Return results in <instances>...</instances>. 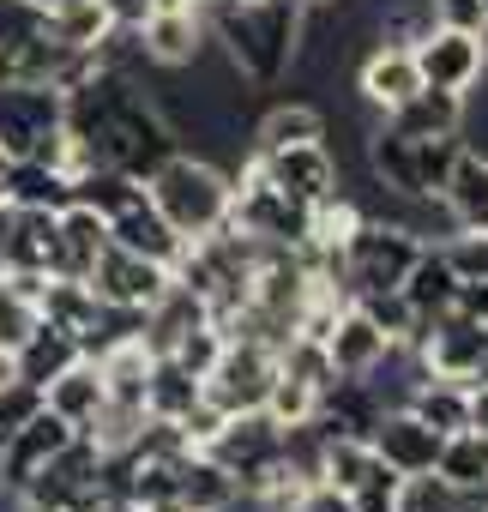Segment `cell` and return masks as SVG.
Masks as SVG:
<instances>
[{
  "label": "cell",
  "mask_w": 488,
  "mask_h": 512,
  "mask_svg": "<svg viewBox=\"0 0 488 512\" xmlns=\"http://www.w3.org/2000/svg\"><path fill=\"white\" fill-rule=\"evenodd\" d=\"M67 133L85 163H109L139 181L175 151L169 115L133 85V73H115V67H97L67 91Z\"/></svg>",
  "instance_id": "6da1fadb"
},
{
  "label": "cell",
  "mask_w": 488,
  "mask_h": 512,
  "mask_svg": "<svg viewBox=\"0 0 488 512\" xmlns=\"http://www.w3.org/2000/svg\"><path fill=\"white\" fill-rule=\"evenodd\" d=\"M205 25L223 43L235 79L248 85H278L302 61V0H205Z\"/></svg>",
  "instance_id": "7a4b0ae2"
},
{
  "label": "cell",
  "mask_w": 488,
  "mask_h": 512,
  "mask_svg": "<svg viewBox=\"0 0 488 512\" xmlns=\"http://www.w3.org/2000/svg\"><path fill=\"white\" fill-rule=\"evenodd\" d=\"M0 157L19 163H55V169H85L73 133H67V91L61 85H25V79H0Z\"/></svg>",
  "instance_id": "3957f363"
},
{
  "label": "cell",
  "mask_w": 488,
  "mask_h": 512,
  "mask_svg": "<svg viewBox=\"0 0 488 512\" xmlns=\"http://www.w3.org/2000/svg\"><path fill=\"white\" fill-rule=\"evenodd\" d=\"M145 193L151 205L169 217V229L181 241H199L211 229L229 223V205H235V175H223L217 163L193 157V151H169L151 175H145Z\"/></svg>",
  "instance_id": "277c9868"
},
{
  "label": "cell",
  "mask_w": 488,
  "mask_h": 512,
  "mask_svg": "<svg viewBox=\"0 0 488 512\" xmlns=\"http://www.w3.org/2000/svg\"><path fill=\"white\" fill-rule=\"evenodd\" d=\"M458 151H464L458 133L452 139H416V133H398L380 121L368 139V169H374L380 193H392V199H440Z\"/></svg>",
  "instance_id": "5b68a950"
},
{
  "label": "cell",
  "mask_w": 488,
  "mask_h": 512,
  "mask_svg": "<svg viewBox=\"0 0 488 512\" xmlns=\"http://www.w3.org/2000/svg\"><path fill=\"white\" fill-rule=\"evenodd\" d=\"M422 229L398 223V217H362V229L338 247L344 260V290L350 302L356 296H374V290H398L410 278V266L422 260Z\"/></svg>",
  "instance_id": "8992f818"
},
{
  "label": "cell",
  "mask_w": 488,
  "mask_h": 512,
  "mask_svg": "<svg viewBox=\"0 0 488 512\" xmlns=\"http://www.w3.org/2000/svg\"><path fill=\"white\" fill-rule=\"evenodd\" d=\"M229 223L248 235V241H260V247H308L314 205H302L296 193H284V187L260 169V157H248V163H241V175H235Z\"/></svg>",
  "instance_id": "52a82bcc"
},
{
  "label": "cell",
  "mask_w": 488,
  "mask_h": 512,
  "mask_svg": "<svg viewBox=\"0 0 488 512\" xmlns=\"http://www.w3.org/2000/svg\"><path fill=\"white\" fill-rule=\"evenodd\" d=\"M272 380H278V350H272L266 338L229 332V338H223V356H217V368L205 374V398H211L223 416L266 410V398H272Z\"/></svg>",
  "instance_id": "ba28073f"
},
{
  "label": "cell",
  "mask_w": 488,
  "mask_h": 512,
  "mask_svg": "<svg viewBox=\"0 0 488 512\" xmlns=\"http://www.w3.org/2000/svg\"><path fill=\"white\" fill-rule=\"evenodd\" d=\"M410 55H416V73H422V85H434V91H476L482 85V73H488V31H464V25H428L416 43H410Z\"/></svg>",
  "instance_id": "9c48e42d"
},
{
  "label": "cell",
  "mask_w": 488,
  "mask_h": 512,
  "mask_svg": "<svg viewBox=\"0 0 488 512\" xmlns=\"http://www.w3.org/2000/svg\"><path fill=\"white\" fill-rule=\"evenodd\" d=\"M416 362H422V374H434V380H476V368H482V356H488V326L482 320H470L464 308H446V314H434V320H422V332H416Z\"/></svg>",
  "instance_id": "30bf717a"
},
{
  "label": "cell",
  "mask_w": 488,
  "mask_h": 512,
  "mask_svg": "<svg viewBox=\"0 0 488 512\" xmlns=\"http://www.w3.org/2000/svg\"><path fill=\"white\" fill-rule=\"evenodd\" d=\"M91 296L103 302V308H115V314H145L169 284H175V272L169 266H157V260H145V253H133V247H121V241H109L103 253H97V266H91Z\"/></svg>",
  "instance_id": "8fae6325"
},
{
  "label": "cell",
  "mask_w": 488,
  "mask_h": 512,
  "mask_svg": "<svg viewBox=\"0 0 488 512\" xmlns=\"http://www.w3.org/2000/svg\"><path fill=\"white\" fill-rule=\"evenodd\" d=\"M73 440H79V428H67V422L43 404V410H37L7 446H0V488H7V494H25V488H31V482H37V476H43Z\"/></svg>",
  "instance_id": "7c38bea8"
},
{
  "label": "cell",
  "mask_w": 488,
  "mask_h": 512,
  "mask_svg": "<svg viewBox=\"0 0 488 512\" xmlns=\"http://www.w3.org/2000/svg\"><path fill=\"white\" fill-rule=\"evenodd\" d=\"M55 217L61 211H37V205L0 199V278H49Z\"/></svg>",
  "instance_id": "4fadbf2b"
},
{
  "label": "cell",
  "mask_w": 488,
  "mask_h": 512,
  "mask_svg": "<svg viewBox=\"0 0 488 512\" xmlns=\"http://www.w3.org/2000/svg\"><path fill=\"white\" fill-rule=\"evenodd\" d=\"M440 446H446V434H440L434 422H422L410 404L386 410L380 428H374V452L386 458L392 476H428V470L440 464Z\"/></svg>",
  "instance_id": "5bb4252c"
},
{
  "label": "cell",
  "mask_w": 488,
  "mask_h": 512,
  "mask_svg": "<svg viewBox=\"0 0 488 512\" xmlns=\"http://www.w3.org/2000/svg\"><path fill=\"white\" fill-rule=\"evenodd\" d=\"M205 37H211L205 7H151L139 19V49L151 67H193Z\"/></svg>",
  "instance_id": "9a60e30c"
},
{
  "label": "cell",
  "mask_w": 488,
  "mask_h": 512,
  "mask_svg": "<svg viewBox=\"0 0 488 512\" xmlns=\"http://www.w3.org/2000/svg\"><path fill=\"white\" fill-rule=\"evenodd\" d=\"M260 157V169L284 187V193H296L302 205H320V199H332L344 181H338V163H332V151H326V139H314V145H284V151H254Z\"/></svg>",
  "instance_id": "2e32d148"
},
{
  "label": "cell",
  "mask_w": 488,
  "mask_h": 512,
  "mask_svg": "<svg viewBox=\"0 0 488 512\" xmlns=\"http://www.w3.org/2000/svg\"><path fill=\"white\" fill-rule=\"evenodd\" d=\"M103 247H109V217H97V211L79 205V199L61 205V217H55V253H49V278L85 284Z\"/></svg>",
  "instance_id": "e0dca14e"
},
{
  "label": "cell",
  "mask_w": 488,
  "mask_h": 512,
  "mask_svg": "<svg viewBox=\"0 0 488 512\" xmlns=\"http://www.w3.org/2000/svg\"><path fill=\"white\" fill-rule=\"evenodd\" d=\"M109 241H121V247H133V253H145V260H157V266H169L175 272V260L187 253V241L169 229V217L151 205V193H139V199H127L115 217H109Z\"/></svg>",
  "instance_id": "ac0fdd59"
},
{
  "label": "cell",
  "mask_w": 488,
  "mask_h": 512,
  "mask_svg": "<svg viewBox=\"0 0 488 512\" xmlns=\"http://www.w3.org/2000/svg\"><path fill=\"white\" fill-rule=\"evenodd\" d=\"M43 404H49V410H55L67 428L91 434V428H97V416H103V404H109L97 356H79V362H67V368H61V374L43 386Z\"/></svg>",
  "instance_id": "d6986e66"
},
{
  "label": "cell",
  "mask_w": 488,
  "mask_h": 512,
  "mask_svg": "<svg viewBox=\"0 0 488 512\" xmlns=\"http://www.w3.org/2000/svg\"><path fill=\"white\" fill-rule=\"evenodd\" d=\"M392 350H398V344H392L356 302L338 308V320H332V332H326V356H332L338 374H374Z\"/></svg>",
  "instance_id": "ffe728a7"
},
{
  "label": "cell",
  "mask_w": 488,
  "mask_h": 512,
  "mask_svg": "<svg viewBox=\"0 0 488 512\" xmlns=\"http://www.w3.org/2000/svg\"><path fill=\"white\" fill-rule=\"evenodd\" d=\"M320 482H332L338 494L362 500V494L398 488L404 476H392V470H386V458L374 452V440H326V464H320Z\"/></svg>",
  "instance_id": "44dd1931"
},
{
  "label": "cell",
  "mask_w": 488,
  "mask_h": 512,
  "mask_svg": "<svg viewBox=\"0 0 488 512\" xmlns=\"http://www.w3.org/2000/svg\"><path fill=\"white\" fill-rule=\"evenodd\" d=\"M175 500H181L187 512H235L241 482H235L205 446H187V452L175 458Z\"/></svg>",
  "instance_id": "7402d4cb"
},
{
  "label": "cell",
  "mask_w": 488,
  "mask_h": 512,
  "mask_svg": "<svg viewBox=\"0 0 488 512\" xmlns=\"http://www.w3.org/2000/svg\"><path fill=\"white\" fill-rule=\"evenodd\" d=\"M356 85H362V97L386 115V109H398L416 85H422V73H416V55H410V43H380L362 67H356Z\"/></svg>",
  "instance_id": "603a6c76"
},
{
  "label": "cell",
  "mask_w": 488,
  "mask_h": 512,
  "mask_svg": "<svg viewBox=\"0 0 488 512\" xmlns=\"http://www.w3.org/2000/svg\"><path fill=\"white\" fill-rule=\"evenodd\" d=\"M386 127L398 133H416V139H452L464 127V97L458 91H434V85H416L398 109H386Z\"/></svg>",
  "instance_id": "cb8c5ba5"
},
{
  "label": "cell",
  "mask_w": 488,
  "mask_h": 512,
  "mask_svg": "<svg viewBox=\"0 0 488 512\" xmlns=\"http://www.w3.org/2000/svg\"><path fill=\"white\" fill-rule=\"evenodd\" d=\"M440 211L458 229H488V151H458V163L440 187Z\"/></svg>",
  "instance_id": "d4e9b609"
},
{
  "label": "cell",
  "mask_w": 488,
  "mask_h": 512,
  "mask_svg": "<svg viewBox=\"0 0 488 512\" xmlns=\"http://www.w3.org/2000/svg\"><path fill=\"white\" fill-rule=\"evenodd\" d=\"M0 199L13 205H37V211H61L73 205V175L55 169V163H37V157H19L0 169Z\"/></svg>",
  "instance_id": "484cf974"
},
{
  "label": "cell",
  "mask_w": 488,
  "mask_h": 512,
  "mask_svg": "<svg viewBox=\"0 0 488 512\" xmlns=\"http://www.w3.org/2000/svg\"><path fill=\"white\" fill-rule=\"evenodd\" d=\"M79 356H85V344H79L73 332L49 326V320H37V332H31L19 350H13V362H19V380H25V386H37V392H43V386H49V380H55L67 362H79Z\"/></svg>",
  "instance_id": "4316f807"
},
{
  "label": "cell",
  "mask_w": 488,
  "mask_h": 512,
  "mask_svg": "<svg viewBox=\"0 0 488 512\" xmlns=\"http://www.w3.org/2000/svg\"><path fill=\"white\" fill-rule=\"evenodd\" d=\"M398 290H404V302H410L416 320H434V314L458 308V272L446 266V253H440V247H422V260L410 266V278H404Z\"/></svg>",
  "instance_id": "83f0119b"
},
{
  "label": "cell",
  "mask_w": 488,
  "mask_h": 512,
  "mask_svg": "<svg viewBox=\"0 0 488 512\" xmlns=\"http://www.w3.org/2000/svg\"><path fill=\"white\" fill-rule=\"evenodd\" d=\"M193 404H205V380L187 374L175 356H151V386H145V410L157 422H181Z\"/></svg>",
  "instance_id": "f1b7e54d"
},
{
  "label": "cell",
  "mask_w": 488,
  "mask_h": 512,
  "mask_svg": "<svg viewBox=\"0 0 488 512\" xmlns=\"http://www.w3.org/2000/svg\"><path fill=\"white\" fill-rule=\"evenodd\" d=\"M422 422H434L440 434H458V428H470V386L464 380H434V374H422L416 386H410V398H404Z\"/></svg>",
  "instance_id": "f546056e"
},
{
  "label": "cell",
  "mask_w": 488,
  "mask_h": 512,
  "mask_svg": "<svg viewBox=\"0 0 488 512\" xmlns=\"http://www.w3.org/2000/svg\"><path fill=\"white\" fill-rule=\"evenodd\" d=\"M109 31H115V13L103 0H55L49 7V37L61 49H97Z\"/></svg>",
  "instance_id": "4dcf8cb0"
},
{
  "label": "cell",
  "mask_w": 488,
  "mask_h": 512,
  "mask_svg": "<svg viewBox=\"0 0 488 512\" xmlns=\"http://www.w3.org/2000/svg\"><path fill=\"white\" fill-rule=\"evenodd\" d=\"M326 139V115L314 103H278L254 127V151H284V145H314Z\"/></svg>",
  "instance_id": "1f68e13d"
},
{
  "label": "cell",
  "mask_w": 488,
  "mask_h": 512,
  "mask_svg": "<svg viewBox=\"0 0 488 512\" xmlns=\"http://www.w3.org/2000/svg\"><path fill=\"white\" fill-rule=\"evenodd\" d=\"M434 476H446L452 488H488V434H476V428L446 434Z\"/></svg>",
  "instance_id": "d6a6232c"
},
{
  "label": "cell",
  "mask_w": 488,
  "mask_h": 512,
  "mask_svg": "<svg viewBox=\"0 0 488 512\" xmlns=\"http://www.w3.org/2000/svg\"><path fill=\"white\" fill-rule=\"evenodd\" d=\"M356 308L392 338V344H416V332H422V320L410 314V302H404V290H374V296H356Z\"/></svg>",
  "instance_id": "836d02e7"
},
{
  "label": "cell",
  "mask_w": 488,
  "mask_h": 512,
  "mask_svg": "<svg viewBox=\"0 0 488 512\" xmlns=\"http://www.w3.org/2000/svg\"><path fill=\"white\" fill-rule=\"evenodd\" d=\"M440 253L458 272V284H488V229H452L440 241Z\"/></svg>",
  "instance_id": "e575fe53"
},
{
  "label": "cell",
  "mask_w": 488,
  "mask_h": 512,
  "mask_svg": "<svg viewBox=\"0 0 488 512\" xmlns=\"http://www.w3.org/2000/svg\"><path fill=\"white\" fill-rule=\"evenodd\" d=\"M314 404H320V386L278 374V380H272V398H266V416H272L278 428H296V422H314Z\"/></svg>",
  "instance_id": "d590c367"
},
{
  "label": "cell",
  "mask_w": 488,
  "mask_h": 512,
  "mask_svg": "<svg viewBox=\"0 0 488 512\" xmlns=\"http://www.w3.org/2000/svg\"><path fill=\"white\" fill-rule=\"evenodd\" d=\"M223 338H229V332H223L217 320H199V326H193V332H187V338L169 350V356H175L187 374H199V380H205V374L217 368V356H223Z\"/></svg>",
  "instance_id": "8d00e7d4"
},
{
  "label": "cell",
  "mask_w": 488,
  "mask_h": 512,
  "mask_svg": "<svg viewBox=\"0 0 488 512\" xmlns=\"http://www.w3.org/2000/svg\"><path fill=\"white\" fill-rule=\"evenodd\" d=\"M43 410V392L37 386H25V380H13V386H0V446H7L31 416Z\"/></svg>",
  "instance_id": "74e56055"
},
{
  "label": "cell",
  "mask_w": 488,
  "mask_h": 512,
  "mask_svg": "<svg viewBox=\"0 0 488 512\" xmlns=\"http://www.w3.org/2000/svg\"><path fill=\"white\" fill-rule=\"evenodd\" d=\"M284 512H350V494H338L332 482H308Z\"/></svg>",
  "instance_id": "f35d334b"
},
{
  "label": "cell",
  "mask_w": 488,
  "mask_h": 512,
  "mask_svg": "<svg viewBox=\"0 0 488 512\" xmlns=\"http://www.w3.org/2000/svg\"><path fill=\"white\" fill-rule=\"evenodd\" d=\"M434 19L440 25H464V31H488L482 0H434Z\"/></svg>",
  "instance_id": "ab89813d"
},
{
  "label": "cell",
  "mask_w": 488,
  "mask_h": 512,
  "mask_svg": "<svg viewBox=\"0 0 488 512\" xmlns=\"http://www.w3.org/2000/svg\"><path fill=\"white\" fill-rule=\"evenodd\" d=\"M350 512H398V488H380V494H362V500H350Z\"/></svg>",
  "instance_id": "60d3db41"
},
{
  "label": "cell",
  "mask_w": 488,
  "mask_h": 512,
  "mask_svg": "<svg viewBox=\"0 0 488 512\" xmlns=\"http://www.w3.org/2000/svg\"><path fill=\"white\" fill-rule=\"evenodd\" d=\"M91 512H139V506H133V500H121V494H103Z\"/></svg>",
  "instance_id": "b9f144b4"
},
{
  "label": "cell",
  "mask_w": 488,
  "mask_h": 512,
  "mask_svg": "<svg viewBox=\"0 0 488 512\" xmlns=\"http://www.w3.org/2000/svg\"><path fill=\"white\" fill-rule=\"evenodd\" d=\"M302 7H338V0H302Z\"/></svg>",
  "instance_id": "7bdbcfd3"
},
{
  "label": "cell",
  "mask_w": 488,
  "mask_h": 512,
  "mask_svg": "<svg viewBox=\"0 0 488 512\" xmlns=\"http://www.w3.org/2000/svg\"><path fill=\"white\" fill-rule=\"evenodd\" d=\"M31 7H43V13H49V7H55V0H31Z\"/></svg>",
  "instance_id": "ee69618b"
},
{
  "label": "cell",
  "mask_w": 488,
  "mask_h": 512,
  "mask_svg": "<svg viewBox=\"0 0 488 512\" xmlns=\"http://www.w3.org/2000/svg\"><path fill=\"white\" fill-rule=\"evenodd\" d=\"M0 169H7V157H0Z\"/></svg>",
  "instance_id": "f6af8a7d"
}]
</instances>
